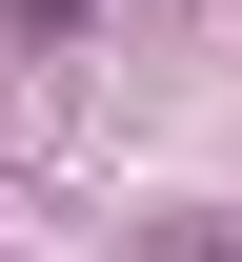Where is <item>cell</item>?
Returning <instances> with one entry per match:
<instances>
[{"mask_svg": "<svg viewBox=\"0 0 242 262\" xmlns=\"http://www.w3.org/2000/svg\"><path fill=\"white\" fill-rule=\"evenodd\" d=\"M202 262H242V222H222V242H202Z\"/></svg>", "mask_w": 242, "mask_h": 262, "instance_id": "obj_1", "label": "cell"}]
</instances>
